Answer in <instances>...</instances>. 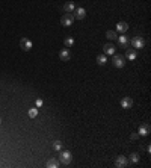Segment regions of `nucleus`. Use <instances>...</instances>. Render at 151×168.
Segmentation results:
<instances>
[{
    "instance_id": "14",
    "label": "nucleus",
    "mask_w": 151,
    "mask_h": 168,
    "mask_svg": "<svg viewBox=\"0 0 151 168\" xmlns=\"http://www.w3.org/2000/svg\"><path fill=\"white\" fill-rule=\"evenodd\" d=\"M59 58H60V61H70V58H71V55H70V50H67V49L60 50V53H59Z\"/></svg>"
},
{
    "instance_id": "21",
    "label": "nucleus",
    "mask_w": 151,
    "mask_h": 168,
    "mask_svg": "<svg viewBox=\"0 0 151 168\" xmlns=\"http://www.w3.org/2000/svg\"><path fill=\"white\" fill-rule=\"evenodd\" d=\"M130 161H131L133 164L139 162V155H138V153H131V155H130Z\"/></svg>"
},
{
    "instance_id": "10",
    "label": "nucleus",
    "mask_w": 151,
    "mask_h": 168,
    "mask_svg": "<svg viewBox=\"0 0 151 168\" xmlns=\"http://www.w3.org/2000/svg\"><path fill=\"white\" fill-rule=\"evenodd\" d=\"M133 106V100L130 99V97H124V99L121 100V108L122 109H130Z\"/></svg>"
},
{
    "instance_id": "17",
    "label": "nucleus",
    "mask_w": 151,
    "mask_h": 168,
    "mask_svg": "<svg viewBox=\"0 0 151 168\" xmlns=\"http://www.w3.org/2000/svg\"><path fill=\"white\" fill-rule=\"evenodd\" d=\"M97 62H98V65H106V62H107V55L97 56Z\"/></svg>"
},
{
    "instance_id": "1",
    "label": "nucleus",
    "mask_w": 151,
    "mask_h": 168,
    "mask_svg": "<svg viewBox=\"0 0 151 168\" xmlns=\"http://www.w3.org/2000/svg\"><path fill=\"white\" fill-rule=\"evenodd\" d=\"M71 161H73V155H71L68 150H65V152H60V156H59V162H60V164L68 165Z\"/></svg>"
},
{
    "instance_id": "13",
    "label": "nucleus",
    "mask_w": 151,
    "mask_h": 168,
    "mask_svg": "<svg viewBox=\"0 0 151 168\" xmlns=\"http://www.w3.org/2000/svg\"><path fill=\"white\" fill-rule=\"evenodd\" d=\"M126 58L129 61H135L136 59V50L135 49H126Z\"/></svg>"
},
{
    "instance_id": "5",
    "label": "nucleus",
    "mask_w": 151,
    "mask_h": 168,
    "mask_svg": "<svg viewBox=\"0 0 151 168\" xmlns=\"http://www.w3.org/2000/svg\"><path fill=\"white\" fill-rule=\"evenodd\" d=\"M115 165H117L118 168H126V167L129 165V159H127L126 156L119 155V156L117 157V161H115Z\"/></svg>"
},
{
    "instance_id": "8",
    "label": "nucleus",
    "mask_w": 151,
    "mask_h": 168,
    "mask_svg": "<svg viewBox=\"0 0 151 168\" xmlns=\"http://www.w3.org/2000/svg\"><path fill=\"white\" fill-rule=\"evenodd\" d=\"M20 47H21L24 52H29V50L32 49V41H30L29 38H21V41H20Z\"/></svg>"
},
{
    "instance_id": "2",
    "label": "nucleus",
    "mask_w": 151,
    "mask_h": 168,
    "mask_svg": "<svg viewBox=\"0 0 151 168\" xmlns=\"http://www.w3.org/2000/svg\"><path fill=\"white\" fill-rule=\"evenodd\" d=\"M130 44H131V47L135 49V50H138V49H142L145 46V41H144V38L142 37H135L131 41H130Z\"/></svg>"
},
{
    "instance_id": "23",
    "label": "nucleus",
    "mask_w": 151,
    "mask_h": 168,
    "mask_svg": "<svg viewBox=\"0 0 151 168\" xmlns=\"http://www.w3.org/2000/svg\"><path fill=\"white\" fill-rule=\"evenodd\" d=\"M130 138H131L133 141H135V139H138V138H139V133H131V135H130Z\"/></svg>"
},
{
    "instance_id": "3",
    "label": "nucleus",
    "mask_w": 151,
    "mask_h": 168,
    "mask_svg": "<svg viewBox=\"0 0 151 168\" xmlns=\"http://www.w3.org/2000/svg\"><path fill=\"white\" fill-rule=\"evenodd\" d=\"M60 23L64 24V26H71L74 23V17H73V14H70V12H67V14H64L62 15V18H60Z\"/></svg>"
},
{
    "instance_id": "15",
    "label": "nucleus",
    "mask_w": 151,
    "mask_h": 168,
    "mask_svg": "<svg viewBox=\"0 0 151 168\" xmlns=\"http://www.w3.org/2000/svg\"><path fill=\"white\" fill-rule=\"evenodd\" d=\"M74 9H76V6H74L73 2H67V3L64 5V11H65V12H70V14H71Z\"/></svg>"
},
{
    "instance_id": "19",
    "label": "nucleus",
    "mask_w": 151,
    "mask_h": 168,
    "mask_svg": "<svg viewBox=\"0 0 151 168\" xmlns=\"http://www.w3.org/2000/svg\"><path fill=\"white\" fill-rule=\"evenodd\" d=\"M38 115V108H32V109H29V117L30 118H35Z\"/></svg>"
},
{
    "instance_id": "11",
    "label": "nucleus",
    "mask_w": 151,
    "mask_h": 168,
    "mask_svg": "<svg viewBox=\"0 0 151 168\" xmlns=\"http://www.w3.org/2000/svg\"><path fill=\"white\" fill-rule=\"evenodd\" d=\"M115 50H117V47L113 44H104V47H103L104 55H115Z\"/></svg>"
},
{
    "instance_id": "6",
    "label": "nucleus",
    "mask_w": 151,
    "mask_h": 168,
    "mask_svg": "<svg viewBox=\"0 0 151 168\" xmlns=\"http://www.w3.org/2000/svg\"><path fill=\"white\" fill-rule=\"evenodd\" d=\"M73 17L77 20H83L85 17H86V11H85V8H76V9L73 11Z\"/></svg>"
},
{
    "instance_id": "24",
    "label": "nucleus",
    "mask_w": 151,
    "mask_h": 168,
    "mask_svg": "<svg viewBox=\"0 0 151 168\" xmlns=\"http://www.w3.org/2000/svg\"><path fill=\"white\" fill-rule=\"evenodd\" d=\"M39 106H42V100H41V99L37 100V108H39Z\"/></svg>"
},
{
    "instance_id": "4",
    "label": "nucleus",
    "mask_w": 151,
    "mask_h": 168,
    "mask_svg": "<svg viewBox=\"0 0 151 168\" xmlns=\"http://www.w3.org/2000/svg\"><path fill=\"white\" fill-rule=\"evenodd\" d=\"M112 62L117 68H122L124 65H126V59H124V56H121V55H113Z\"/></svg>"
},
{
    "instance_id": "7",
    "label": "nucleus",
    "mask_w": 151,
    "mask_h": 168,
    "mask_svg": "<svg viewBox=\"0 0 151 168\" xmlns=\"http://www.w3.org/2000/svg\"><path fill=\"white\" fill-rule=\"evenodd\" d=\"M150 132H151L150 124H148V123H144V124H140V127H139V132H138V133H139L140 136H147V135H150Z\"/></svg>"
},
{
    "instance_id": "9",
    "label": "nucleus",
    "mask_w": 151,
    "mask_h": 168,
    "mask_svg": "<svg viewBox=\"0 0 151 168\" xmlns=\"http://www.w3.org/2000/svg\"><path fill=\"white\" fill-rule=\"evenodd\" d=\"M117 40H118V44H119L121 49H129V44L130 42H129V38L126 37V35H121V37H118Z\"/></svg>"
},
{
    "instance_id": "12",
    "label": "nucleus",
    "mask_w": 151,
    "mask_h": 168,
    "mask_svg": "<svg viewBox=\"0 0 151 168\" xmlns=\"http://www.w3.org/2000/svg\"><path fill=\"white\" fill-rule=\"evenodd\" d=\"M129 30V24L126 23V21H119L118 24H117V30L115 32H119V33H126Z\"/></svg>"
},
{
    "instance_id": "22",
    "label": "nucleus",
    "mask_w": 151,
    "mask_h": 168,
    "mask_svg": "<svg viewBox=\"0 0 151 168\" xmlns=\"http://www.w3.org/2000/svg\"><path fill=\"white\" fill-rule=\"evenodd\" d=\"M64 44H65L67 47H71V46H73V44H74V40H73V38H65Z\"/></svg>"
},
{
    "instance_id": "20",
    "label": "nucleus",
    "mask_w": 151,
    "mask_h": 168,
    "mask_svg": "<svg viewBox=\"0 0 151 168\" xmlns=\"http://www.w3.org/2000/svg\"><path fill=\"white\" fill-rule=\"evenodd\" d=\"M53 148H55L56 152H60L62 150V143L60 141H55V143H53Z\"/></svg>"
},
{
    "instance_id": "25",
    "label": "nucleus",
    "mask_w": 151,
    "mask_h": 168,
    "mask_svg": "<svg viewBox=\"0 0 151 168\" xmlns=\"http://www.w3.org/2000/svg\"><path fill=\"white\" fill-rule=\"evenodd\" d=\"M0 124H2V117H0Z\"/></svg>"
},
{
    "instance_id": "18",
    "label": "nucleus",
    "mask_w": 151,
    "mask_h": 168,
    "mask_svg": "<svg viewBox=\"0 0 151 168\" xmlns=\"http://www.w3.org/2000/svg\"><path fill=\"white\" fill-rule=\"evenodd\" d=\"M106 37H107L109 40H117V38H118V32H115V30H107V32H106Z\"/></svg>"
},
{
    "instance_id": "16",
    "label": "nucleus",
    "mask_w": 151,
    "mask_h": 168,
    "mask_svg": "<svg viewBox=\"0 0 151 168\" xmlns=\"http://www.w3.org/2000/svg\"><path fill=\"white\" fill-rule=\"evenodd\" d=\"M59 164H60V162H59V161H56V159H48L46 165H47L48 168H58V167H59Z\"/></svg>"
}]
</instances>
